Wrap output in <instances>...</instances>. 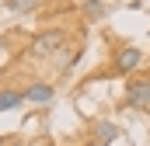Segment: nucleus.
Returning a JSON list of instances; mask_svg holds the SVG:
<instances>
[{
    "instance_id": "3",
    "label": "nucleus",
    "mask_w": 150,
    "mask_h": 146,
    "mask_svg": "<svg viewBox=\"0 0 150 146\" xmlns=\"http://www.w3.org/2000/svg\"><path fill=\"white\" fill-rule=\"evenodd\" d=\"M126 108H133V111H147L150 108V73L126 77Z\"/></svg>"
},
{
    "instance_id": "4",
    "label": "nucleus",
    "mask_w": 150,
    "mask_h": 146,
    "mask_svg": "<svg viewBox=\"0 0 150 146\" xmlns=\"http://www.w3.org/2000/svg\"><path fill=\"white\" fill-rule=\"evenodd\" d=\"M25 91V105H49L52 98H56V87L49 84V80H32L28 87H21Z\"/></svg>"
},
{
    "instance_id": "7",
    "label": "nucleus",
    "mask_w": 150,
    "mask_h": 146,
    "mask_svg": "<svg viewBox=\"0 0 150 146\" xmlns=\"http://www.w3.org/2000/svg\"><path fill=\"white\" fill-rule=\"evenodd\" d=\"M45 0H7L4 7L11 11V14H32V11H38Z\"/></svg>"
},
{
    "instance_id": "6",
    "label": "nucleus",
    "mask_w": 150,
    "mask_h": 146,
    "mask_svg": "<svg viewBox=\"0 0 150 146\" xmlns=\"http://www.w3.org/2000/svg\"><path fill=\"white\" fill-rule=\"evenodd\" d=\"M14 108H25V91L21 87H0V115Z\"/></svg>"
},
{
    "instance_id": "8",
    "label": "nucleus",
    "mask_w": 150,
    "mask_h": 146,
    "mask_svg": "<svg viewBox=\"0 0 150 146\" xmlns=\"http://www.w3.org/2000/svg\"><path fill=\"white\" fill-rule=\"evenodd\" d=\"M80 11H84V18H87V21H101V18L108 14V7H105L101 0H84V7H80Z\"/></svg>"
},
{
    "instance_id": "2",
    "label": "nucleus",
    "mask_w": 150,
    "mask_h": 146,
    "mask_svg": "<svg viewBox=\"0 0 150 146\" xmlns=\"http://www.w3.org/2000/svg\"><path fill=\"white\" fill-rule=\"evenodd\" d=\"M143 49L140 45H133V42H126V45H119L112 52V73L115 77H133V73L143 66Z\"/></svg>"
},
{
    "instance_id": "5",
    "label": "nucleus",
    "mask_w": 150,
    "mask_h": 146,
    "mask_svg": "<svg viewBox=\"0 0 150 146\" xmlns=\"http://www.w3.org/2000/svg\"><path fill=\"white\" fill-rule=\"evenodd\" d=\"M91 136H94V143H98V146H112L115 139L122 136V129H119L115 122H108V118H101V122L91 125Z\"/></svg>"
},
{
    "instance_id": "1",
    "label": "nucleus",
    "mask_w": 150,
    "mask_h": 146,
    "mask_svg": "<svg viewBox=\"0 0 150 146\" xmlns=\"http://www.w3.org/2000/svg\"><path fill=\"white\" fill-rule=\"evenodd\" d=\"M67 28H59V25H52V28H42L32 42H28V56L32 59H52V56H59V52H67Z\"/></svg>"
},
{
    "instance_id": "9",
    "label": "nucleus",
    "mask_w": 150,
    "mask_h": 146,
    "mask_svg": "<svg viewBox=\"0 0 150 146\" xmlns=\"http://www.w3.org/2000/svg\"><path fill=\"white\" fill-rule=\"evenodd\" d=\"M0 146H11V139H7V136H0Z\"/></svg>"
},
{
    "instance_id": "10",
    "label": "nucleus",
    "mask_w": 150,
    "mask_h": 146,
    "mask_svg": "<svg viewBox=\"0 0 150 146\" xmlns=\"http://www.w3.org/2000/svg\"><path fill=\"white\" fill-rule=\"evenodd\" d=\"M4 49H7V38H0V52H4Z\"/></svg>"
}]
</instances>
